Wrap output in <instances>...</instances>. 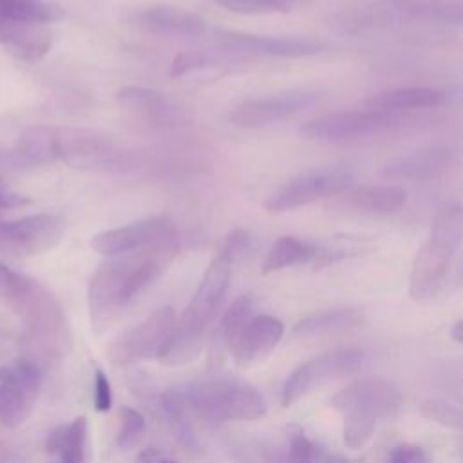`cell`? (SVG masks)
I'll return each mask as SVG.
<instances>
[{
  "mask_svg": "<svg viewBox=\"0 0 463 463\" xmlns=\"http://www.w3.org/2000/svg\"><path fill=\"white\" fill-rule=\"evenodd\" d=\"M450 336H452V340H454L456 344H461V342H463V322H461V320H458V322L452 326Z\"/></svg>",
  "mask_w": 463,
  "mask_h": 463,
  "instance_id": "cell-39",
  "label": "cell"
},
{
  "mask_svg": "<svg viewBox=\"0 0 463 463\" xmlns=\"http://www.w3.org/2000/svg\"><path fill=\"white\" fill-rule=\"evenodd\" d=\"M367 358L369 353L362 347H338L300 364L293 369V373L286 378L282 385V405L289 407L302 396L311 392L317 385L360 371L365 365Z\"/></svg>",
  "mask_w": 463,
  "mask_h": 463,
  "instance_id": "cell-10",
  "label": "cell"
},
{
  "mask_svg": "<svg viewBox=\"0 0 463 463\" xmlns=\"http://www.w3.org/2000/svg\"><path fill=\"white\" fill-rule=\"evenodd\" d=\"M405 201L407 192L396 184H354L329 197L331 206L362 213H392L400 210Z\"/></svg>",
  "mask_w": 463,
  "mask_h": 463,
  "instance_id": "cell-21",
  "label": "cell"
},
{
  "mask_svg": "<svg viewBox=\"0 0 463 463\" xmlns=\"http://www.w3.org/2000/svg\"><path fill=\"white\" fill-rule=\"evenodd\" d=\"M255 309V298L251 295H241L237 297L222 313L208 349V362L210 367H217L228 353H232V347L241 335V331L246 327V324L253 318Z\"/></svg>",
  "mask_w": 463,
  "mask_h": 463,
  "instance_id": "cell-22",
  "label": "cell"
},
{
  "mask_svg": "<svg viewBox=\"0 0 463 463\" xmlns=\"http://www.w3.org/2000/svg\"><path fill=\"white\" fill-rule=\"evenodd\" d=\"M29 203H31L29 197L7 190V188L4 186V183H2V177H0V213L5 212V210H14V208L27 206Z\"/></svg>",
  "mask_w": 463,
  "mask_h": 463,
  "instance_id": "cell-37",
  "label": "cell"
},
{
  "mask_svg": "<svg viewBox=\"0 0 463 463\" xmlns=\"http://www.w3.org/2000/svg\"><path fill=\"white\" fill-rule=\"evenodd\" d=\"M463 237V212L458 204L443 208L432 221L423 246L418 250L411 277L409 295L416 302L430 300L445 286L454 255Z\"/></svg>",
  "mask_w": 463,
  "mask_h": 463,
  "instance_id": "cell-7",
  "label": "cell"
},
{
  "mask_svg": "<svg viewBox=\"0 0 463 463\" xmlns=\"http://www.w3.org/2000/svg\"><path fill=\"white\" fill-rule=\"evenodd\" d=\"M459 161L454 145L436 143L402 154L387 161L382 168L385 179H430L450 172Z\"/></svg>",
  "mask_w": 463,
  "mask_h": 463,
  "instance_id": "cell-18",
  "label": "cell"
},
{
  "mask_svg": "<svg viewBox=\"0 0 463 463\" xmlns=\"http://www.w3.org/2000/svg\"><path fill=\"white\" fill-rule=\"evenodd\" d=\"M0 302L25 326L47 354L61 356L71 347L65 311L56 295L36 279L0 262Z\"/></svg>",
  "mask_w": 463,
  "mask_h": 463,
  "instance_id": "cell-5",
  "label": "cell"
},
{
  "mask_svg": "<svg viewBox=\"0 0 463 463\" xmlns=\"http://www.w3.org/2000/svg\"><path fill=\"white\" fill-rule=\"evenodd\" d=\"M217 4L237 14H273L291 9V0H217Z\"/></svg>",
  "mask_w": 463,
  "mask_h": 463,
  "instance_id": "cell-32",
  "label": "cell"
},
{
  "mask_svg": "<svg viewBox=\"0 0 463 463\" xmlns=\"http://www.w3.org/2000/svg\"><path fill=\"white\" fill-rule=\"evenodd\" d=\"M179 253V242L168 239L141 250L107 257L92 273L87 288V304L92 329H109L134 298L156 282Z\"/></svg>",
  "mask_w": 463,
  "mask_h": 463,
  "instance_id": "cell-1",
  "label": "cell"
},
{
  "mask_svg": "<svg viewBox=\"0 0 463 463\" xmlns=\"http://www.w3.org/2000/svg\"><path fill=\"white\" fill-rule=\"evenodd\" d=\"M315 445L300 429H288L284 438L268 447L264 463H315Z\"/></svg>",
  "mask_w": 463,
  "mask_h": 463,
  "instance_id": "cell-29",
  "label": "cell"
},
{
  "mask_svg": "<svg viewBox=\"0 0 463 463\" xmlns=\"http://www.w3.org/2000/svg\"><path fill=\"white\" fill-rule=\"evenodd\" d=\"M374 463H427V458L418 445L402 443L387 449L374 459Z\"/></svg>",
  "mask_w": 463,
  "mask_h": 463,
  "instance_id": "cell-34",
  "label": "cell"
},
{
  "mask_svg": "<svg viewBox=\"0 0 463 463\" xmlns=\"http://www.w3.org/2000/svg\"><path fill=\"white\" fill-rule=\"evenodd\" d=\"M128 24L157 36L181 40H203L210 33L206 20L199 14L165 4L132 11L128 14Z\"/></svg>",
  "mask_w": 463,
  "mask_h": 463,
  "instance_id": "cell-17",
  "label": "cell"
},
{
  "mask_svg": "<svg viewBox=\"0 0 463 463\" xmlns=\"http://www.w3.org/2000/svg\"><path fill=\"white\" fill-rule=\"evenodd\" d=\"M112 407V389L107 374L98 367L94 371V409L107 412Z\"/></svg>",
  "mask_w": 463,
  "mask_h": 463,
  "instance_id": "cell-35",
  "label": "cell"
},
{
  "mask_svg": "<svg viewBox=\"0 0 463 463\" xmlns=\"http://www.w3.org/2000/svg\"><path fill=\"white\" fill-rule=\"evenodd\" d=\"M445 101V92L430 87H405L371 96L365 109L391 112H418L439 107Z\"/></svg>",
  "mask_w": 463,
  "mask_h": 463,
  "instance_id": "cell-25",
  "label": "cell"
},
{
  "mask_svg": "<svg viewBox=\"0 0 463 463\" xmlns=\"http://www.w3.org/2000/svg\"><path fill=\"white\" fill-rule=\"evenodd\" d=\"M414 121L412 112L342 110L313 118L300 125L298 134L309 141H344L403 128Z\"/></svg>",
  "mask_w": 463,
  "mask_h": 463,
  "instance_id": "cell-8",
  "label": "cell"
},
{
  "mask_svg": "<svg viewBox=\"0 0 463 463\" xmlns=\"http://www.w3.org/2000/svg\"><path fill=\"white\" fill-rule=\"evenodd\" d=\"M65 233V219L60 213H33L14 221H0V250L34 257L60 244Z\"/></svg>",
  "mask_w": 463,
  "mask_h": 463,
  "instance_id": "cell-13",
  "label": "cell"
},
{
  "mask_svg": "<svg viewBox=\"0 0 463 463\" xmlns=\"http://www.w3.org/2000/svg\"><path fill=\"white\" fill-rule=\"evenodd\" d=\"M118 423L119 427L116 432V445L119 449L134 447L145 430V416L132 407H119Z\"/></svg>",
  "mask_w": 463,
  "mask_h": 463,
  "instance_id": "cell-31",
  "label": "cell"
},
{
  "mask_svg": "<svg viewBox=\"0 0 463 463\" xmlns=\"http://www.w3.org/2000/svg\"><path fill=\"white\" fill-rule=\"evenodd\" d=\"M42 367L31 358H20L4 367L0 376V425L18 427L33 412L42 391Z\"/></svg>",
  "mask_w": 463,
  "mask_h": 463,
  "instance_id": "cell-12",
  "label": "cell"
},
{
  "mask_svg": "<svg viewBox=\"0 0 463 463\" xmlns=\"http://www.w3.org/2000/svg\"><path fill=\"white\" fill-rule=\"evenodd\" d=\"M175 324V311L163 306L146 318L118 335L109 345V360L114 365H130L139 360L157 358Z\"/></svg>",
  "mask_w": 463,
  "mask_h": 463,
  "instance_id": "cell-11",
  "label": "cell"
},
{
  "mask_svg": "<svg viewBox=\"0 0 463 463\" xmlns=\"http://www.w3.org/2000/svg\"><path fill=\"white\" fill-rule=\"evenodd\" d=\"M116 98L125 109L145 119L165 121L175 114V109L170 105L168 98L154 89L128 85L119 89Z\"/></svg>",
  "mask_w": 463,
  "mask_h": 463,
  "instance_id": "cell-26",
  "label": "cell"
},
{
  "mask_svg": "<svg viewBox=\"0 0 463 463\" xmlns=\"http://www.w3.org/2000/svg\"><path fill=\"white\" fill-rule=\"evenodd\" d=\"M356 184V175L345 166H320L306 170L277 190H273L264 201V208L269 213H282L307 206L320 199L335 197L336 194Z\"/></svg>",
  "mask_w": 463,
  "mask_h": 463,
  "instance_id": "cell-9",
  "label": "cell"
},
{
  "mask_svg": "<svg viewBox=\"0 0 463 463\" xmlns=\"http://www.w3.org/2000/svg\"><path fill=\"white\" fill-rule=\"evenodd\" d=\"M87 436L89 423L85 416L54 427L43 443L47 463H87Z\"/></svg>",
  "mask_w": 463,
  "mask_h": 463,
  "instance_id": "cell-23",
  "label": "cell"
},
{
  "mask_svg": "<svg viewBox=\"0 0 463 463\" xmlns=\"http://www.w3.org/2000/svg\"><path fill=\"white\" fill-rule=\"evenodd\" d=\"M318 101V94L311 90L291 89L262 98L246 99L228 110L226 119L237 127H264L289 116H295Z\"/></svg>",
  "mask_w": 463,
  "mask_h": 463,
  "instance_id": "cell-16",
  "label": "cell"
},
{
  "mask_svg": "<svg viewBox=\"0 0 463 463\" xmlns=\"http://www.w3.org/2000/svg\"><path fill=\"white\" fill-rule=\"evenodd\" d=\"M221 60V56L213 51H183L179 54H175V58L170 61L168 67V74L172 78H181L186 76L190 72L206 69V67H213L217 65Z\"/></svg>",
  "mask_w": 463,
  "mask_h": 463,
  "instance_id": "cell-30",
  "label": "cell"
},
{
  "mask_svg": "<svg viewBox=\"0 0 463 463\" xmlns=\"http://www.w3.org/2000/svg\"><path fill=\"white\" fill-rule=\"evenodd\" d=\"M154 463H175V461H172V459H157Z\"/></svg>",
  "mask_w": 463,
  "mask_h": 463,
  "instance_id": "cell-40",
  "label": "cell"
},
{
  "mask_svg": "<svg viewBox=\"0 0 463 463\" xmlns=\"http://www.w3.org/2000/svg\"><path fill=\"white\" fill-rule=\"evenodd\" d=\"M215 42L224 51L244 52L251 56H275V58H304L315 56L327 49V43L318 38L300 36H259L239 31H215Z\"/></svg>",
  "mask_w": 463,
  "mask_h": 463,
  "instance_id": "cell-15",
  "label": "cell"
},
{
  "mask_svg": "<svg viewBox=\"0 0 463 463\" xmlns=\"http://www.w3.org/2000/svg\"><path fill=\"white\" fill-rule=\"evenodd\" d=\"M250 242H251L250 233L242 228H235L226 235L222 248H226L228 253L233 257V260H237L242 253H246V250L250 248Z\"/></svg>",
  "mask_w": 463,
  "mask_h": 463,
  "instance_id": "cell-36",
  "label": "cell"
},
{
  "mask_svg": "<svg viewBox=\"0 0 463 463\" xmlns=\"http://www.w3.org/2000/svg\"><path fill=\"white\" fill-rule=\"evenodd\" d=\"M175 239V222L168 215H150L132 224L96 233L90 248L105 257H118L145 246Z\"/></svg>",
  "mask_w": 463,
  "mask_h": 463,
  "instance_id": "cell-14",
  "label": "cell"
},
{
  "mask_svg": "<svg viewBox=\"0 0 463 463\" xmlns=\"http://www.w3.org/2000/svg\"><path fill=\"white\" fill-rule=\"evenodd\" d=\"M315 255V244L302 241L293 235H284L277 239L266 253L262 262V273H273L289 266L311 262Z\"/></svg>",
  "mask_w": 463,
  "mask_h": 463,
  "instance_id": "cell-28",
  "label": "cell"
},
{
  "mask_svg": "<svg viewBox=\"0 0 463 463\" xmlns=\"http://www.w3.org/2000/svg\"><path fill=\"white\" fill-rule=\"evenodd\" d=\"M2 369H4V367H0V376H2Z\"/></svg>",
  "mask_w": 463,
  "mask_h": 463,
  "instance_id": "cell-41",
  "label": "cell"
},
{
  "mask_svg": "<svg viewBox=\"0 0 463 463\" xmlns=\"http://www.w3.org/2000/svg\"><path fill=\"white\" fill-rule=\"evenodd\" d=\"M364 315L354 307H336L309 315L298 320L293 327L297 338H326L336 335H347L364 326Z\"/></svg>",
  "mask_w": 463,
  "mask_h": 463,
  "instance_id": "cell-24",
  "label": "cell"
},
{
  "mask_svg": "<svg viewBox=\"0 0 463 463\" xmlns=\"http://www.w3.org/2000/svg\"><path fill=\"white\" fill-rule=\"evenodd\" d=\"M320 461L322 463H353L351 459H347V458H344L340 454H335V452H324L320 456Z\"/></svg>",
  "mask_w": 463,
  "mask_h": 463,
  "instance_id": "cell-38",
  "label": "cell"
},
{
  "mask_svg": "<svg viewBox=\"0 0 463 463\" xmlns=\"http://www.w3.org/2000/svg\"><path fill=\"white\" fill-rule=\"evenodd\" d=\"M284 324L271 315L253 317L237 336L232 354L239 367H250L264 360L280 342Z\"/></svg>",
  "mask_w": 463,
  "mask_h": 463,
  "instance_id": "cell-19",
  "label": "cell"
},
{
  "mask_svg": "<svg viewBox=\"0 0 463 463\" xmlns=\"http://www.w3.org/2000/svg\"><path fill=\"white\" fill-rule=\"evenodd\" d=\"M333 409L342 414V436L349 449L364 447L376 429V423L396 416L402 407L400 389L376 376L354 380L331 398Z\"/></svg>",
  "mask_w": 463,
  "mask_h": 463,
  "instance_id": "cell-6",
  "label": "cell"
},
{
  "mask_svg": "<svg viewBox=\"0 0 463 463\" xmlns=\"http://www.w3.org/2000/svg\"><path fill=\"white\" fill-rule=\"evenodd\" d=\"M0 45L14 58L34 63L49 52L52 33L49 24L0 18Z\"/></svg>",
  "mask_w": 463,
  "mask_h": 463,
  "instance_id": "cell-20",
  "label": "cell"
},
{
  "mask_svg": "<svg viewBox=\"0 0 463 463\" xmlns=\"http://www.w3.org/2000/svg\"><path fill=\"white\" fill-rule=\"evenodd\" d=\"M157 407L210 423L250 421L262 418L268 409L253 385L232 376H210L172 387L157 396Z\"/></svg>",
  "mask_w": 463,
  "mask_h": 463,
  "instance_id": "cell-3",
  "label": "cell"
},
{
  "mask_svg": "<svg viewBox=\"0 0 463 463\" xmlns=\"http://www.w3.org/2000/svg\"><path fill=\"white\" fill-rule=\"evenodd\" d=\"M374 248L373 241L367 237L360 235H351V233H340L335 237H329L327 241L315 244V255L311 259L313 266L324 268L345 259H353L358 255H364Z\"/></svg>",
  "mask_w": 463,
  "mask_h": 463,
  "instance_id": "cell-27",
  "label": "cell"
},
{
  "mask_svg": "<svg viewBox=\"0 0 463 463\" xmlns=\"http://www.w3.org/2000/svg\"><path fill=\"white\" fill-rule=\"evenodd\" d=\"M233 262L228 250L221 246L208 264L192 300L175 317L172 335L157 356L163 365L179 367L194 362L201 354L206 331L226 297Z\"/></svg>",
  "mask_w": 463,
  "mask_h": 463,
  "instance_id": "cell-4",
  "label": "cell"
},
{
  "mask_svg": "<svg viewBox=\"0 0 463 463\" xmlns=\"http://www.w3.org/2000/svg\"><path fill=\"white\" fill-rule=\"evenodd\" d=\"M18 166L61 163L78 170L119 172L128 168L127 154L105 134L69 125L27 127L11 152Z\"/></svg>",
  "mask_w": 463,
  "mask_h": 463,
  "instance_id": "cell-2",
  "label": "cell"
},
{
  "mask_svg": "<svg viewBox=\"0 0 463 463\" xmlns=\"http://www.w3.org/2000/svg\"><path fill=\"white\" fill-rule=\"evenodd\" d=\"M420 412L427 420H432V421L441 423V425L450 427V429H459L461 421H463L459 407H456V405H452V403H449L445 400H438V398L425 400L420 405Z\"/></svg>",
  "mask_w": 463,
  "mask_h": 463,
  "instance_id": "cell-33",
  "label": "cell"
}]
</instances>
